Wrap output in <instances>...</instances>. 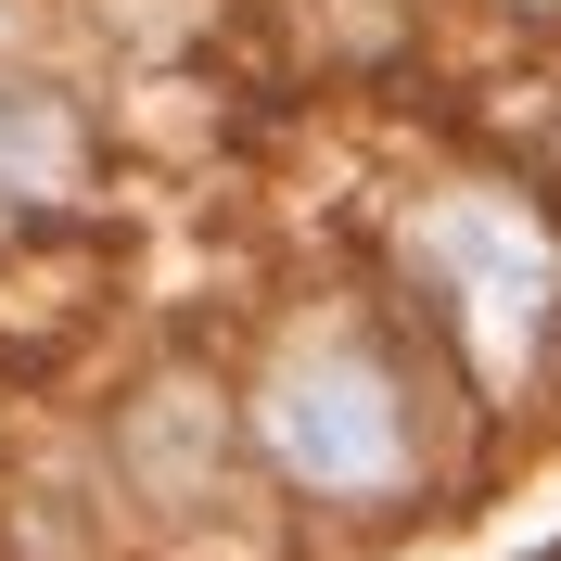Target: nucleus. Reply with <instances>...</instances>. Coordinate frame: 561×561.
I'll use <instances>...</instances> for the list:
<instances>
[{
  "instance_id": "f03ea898",
  "label": "nucleus",
  "mask_w": 561,
  "mask_h": 561,
  "mask_svg": "<svg viewBox=\"0 0 561 561\" xmlns=\"http://www.w3.org/2000/svg\"><path fill=\"white\" fill-rule=\"evenodd\" d=\"M421 268L447 294L459 345L511 383L536 357V332H549V307H561V255H549V230H536V205H511V192H447V205H421Z\"/></svg>"
},
{
  "instance_id": "7ed1b4c3",
  "label": "nucleus",
  "mask_w": 561,
  "mask_h": 561,
  "mask_svg": "<svg viewBox=\"0 0 561 561\" xmlns=\"http://www.w3.org/2000/svg\"><path fill=\"white\" fill-rule=\"evenodd\" d=\"M65 167H77L65 103H38V90H13V77H0V179H38V192H51Z\"/></svg>"
},
{
  "instance_id": "f257e3e1",
  "label": "nucleus",
  "mask_w": 561,
  "mask_h": 561,
  "mask_svg": "<svg viewBox=\"0 0 561 561\" xmlns=\"http://www.w3.org/2000/svg\"><path fill=\"white\" fill-rule=\"evenodd\" d=\"M255 434L319 497H383V485H409V459H421L409 447V396H396V370L357 332H319V345L280 357L268 396H255Z\"/></svg>"
}]
</instances>
